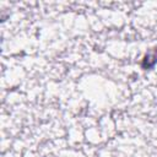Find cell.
Returning a JSON list of instances; mask_svg holds the SVG:
<instances>
[{"mask_svg": "<svg viewBox=\"0 0 157 157\" xmlns=\"http://www.w3.org/2000/svg\"><path fill=\"white\" fill-rule=\"evenodd\" d=\"M157 64V47H153L146 52L141 60V67L144 70H151Z\"/></svg>", "mask_w": 157, "mask_h": 157, "instance_id": "obj_1", "label": "cell"}]
</instances>
